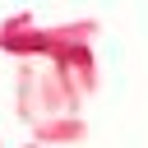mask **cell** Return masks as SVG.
<instances>
[{
	"mask_svg": "<svg viewBox=\"0 0 148 148\" xmlns=\"http://www.w3.org/2000/svg\"><path fill=\"white\" fill-rule=\"evenodd\" d=\"M83 83L65 69V65H37V60H18L14 69V116L32 130L42 120L56 116H83Z\"/></svg>",
	"mask_w": 148,
	"mask_h": 148,
	"instance_id": "obj_1",
	"label": "cell"
},
{
	"mask_svg": "<svg viewBox=\"0 0 148 148\" xmlns=\"http://www.w3.org/2000/svg\"><path fill=\"white\" fill-rule=\"evenodd\" d=\"M0 51L14 56V60H51V56L60 51V42H56V28H32V32H23V37L0 42Z\"/></svg>",
	"mask_w": 148,
	"mask_h": 148,
	"instance_id": "obj_3",
	"label": "cell"
},
{
	"mask_svg": "<svg viewBox=\"0 0 148 148\" xmlns=\"http://www.w3.org/2000/svg\"><path fill=\"white\" fill-rule=\"evenodd\" d=\"M37 28V18L28 14V9H18V14H9L5 23H0V42H9V37H23V32H32Z\"/></svg>",
	"mask_w": 148,
	"mask_h": 148,
	"instance_id": "obj_4",
	"label": "cell"
},
{
	"mask_svg": "<svg viewBox=\"0 0 148 148\" xmlns=\"http://www.w3.org/2000/svg\"><path fill=\"white\" fill-rule=\"evenodd\" d=\"M83 139H88L83 116H56V120L32 125V143H42V148H69V143H83Z\"/></svg>",
	"mask_w": 148,
	"mask_h": 148,
	"instance_id": "obj_2",
	"label": "cell"
},
{
	"mask_svg": "<svg viewBox=\"0 0 148 148\" xmlns=\"http://www.w3.org/2000/svg\"><path fill=\"white\" fill-rule=\"evenodd\" d=\"M23 148H42V143H32V139H28V143H23Z\"/></svg>",
	"mask_w": 148,
	"mask_h": 148,
	"instance_id": "obj_5",
	"label": "cell"
}]
</instances>
